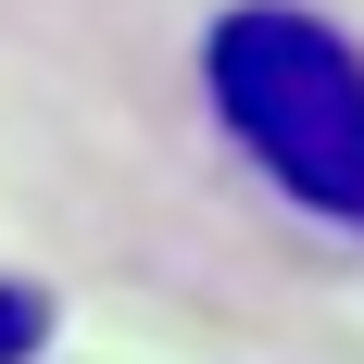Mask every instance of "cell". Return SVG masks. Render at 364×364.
<instances>
[{"label": "cell", "instance_id": "cell-1", "mask_svg": "<svg viewBox=\"0 0 364 364\" xmlns=\"http://www.w3.org/2000/svg\"><path fill=\"white\" fill-rule=\"evenodd\" d=\"M201 75H214V113L239 126V151L289 201L364 226V63H352V38H327L289 0H252V13L214 26Z\"/></svg>", "mask_w": 364, "mask_h": 364}, {"label": "cell", "instance_id": "cell-2", "mask_svg": "<svg viewBox=\"0 0 364 364\" xmlns=\"http://www.w3.org/2000/svg\"><path fill=\"white\" fill-rule=\"evenodd\" d=\"M38 339H50V301H38V289H0V364H26Z\"/></svg>", "mask_w": 364, "mask_h": 364}]
</instances>
